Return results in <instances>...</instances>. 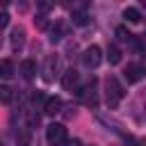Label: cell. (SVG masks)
<instances>
[{"label": "cell", "mask_w": 146, "mask_h": 146, "mask_svg": "<svg viewBox=\"0 0 146 146\" xmlns=\"http://www.w3.org/2000/svg\"><path fill=\"white\" fill-rule=\"evenodd\" d=\"M105 89H107L105 103H107V105H110V107L114 110V107L119 105V100H121V98L125 96V89H123V84H121V82H119L116 78H112V75H110V78L105 80Z\"/></svg>", "instance_id": "cell-1"}, {"label": "cell", "mask_w": 146, "mask_h": 146, "mask_svg": "<svg viewBox=\"0 0 146 146\" xmlns=\"http://www.w3.org/2000/svg\"><path fill=\"white\" fill-rule=\"evenodd\" d=\"M46 139H48L50 146H66L68 132H66V128H64L62 123H50V125L46 128Z\"/></svg>", "instance_id": "cell-2"}, {"label": "cell", "mask_w": 146, "mask_h": 146, "mask_svg": "<svg viewBox=\"0 0 146 146\" xmlns=\"http://www.w3.org/2000/svg\"><path fill=\"white\" fill-rule=\"evenodd\" d=\"M82 62H84L87 68H96V66L103 62V50H100L98 46H89V48L84 50V55H82Z\"/></svg>", "instance_id": "cell-3"}, {"label": "cell", "mask_w": 146, "mask_h": 146, "mask_svg": "<svg viewBox=\"0 0 146 146\" xmlns=\"http://www.w3.org/2000/svg\"><path fill=\"white\" fill-rule=\"evenodd\" d=\"M62 107H64V103H62V98H59V96H46V100H43V112H46L48 116L59 114V112H62Z\"/></svg>", "instance_id": "cell-4"}, {"label": "cell", "mask_w": 146, "mask_h": 146, "mask_svg": "<svg viewBox=\"0 0 146 146\" xmlns=\"http://www.w3.org/2000/svg\"><path fill=\"white\" fill-rule=\"evenodd\" d=\"M123 78L128 80V84H135V82H139L144 78V68L139 64H128L125 71H123Z\"/></svg>", "instance_id": "cell-5"}, {"label": "cell", "mask_w": 146, "mask_h": 146, "mask_svg": "<svg viewBox=\"0 0 146 146\" xmlns=\"http://www.w3.org/2000/svg\"><path fill=\"white\" fill-rule=\"evenodd\" d=\"M25 36H27V34H25V27H21V25H18V27H14V30H11V34H9L11 48H14V50H21V48L25 46Z\"/></svg>", "instance_id": "cell-6"}, {"label": "cell", "mask_w": 146, "mask_h": 146, "mask_svg": "<svg viewBox=\"0 0 146 146\" xmlns=\"http://www.w3.org/2000/svg\"><path fill=\"white\" fill-rule=\"evenodd\" d=\"M62 87H64L66 91H73V89L78 87V73H75L73 68L64 71V75H62Z\"/></svg>", "instance_id": "cell-7"}, {"label": "cell", "mask_w": 146, "mask_h": 146, "mask_svg": "<svg viewBox=\"0 0 146 146\" xmlns=\"http://www.w3.org/2000/svg\"><path fill=\"white\" fill-rule=\"evenodd\" d=\"M21 73H23V78H25V80H32V78H34V73H36V64H34L32 59H25V62L21 64Z\"/></svg>", "instance_id": "cell-8"}, {"label": "cell", "mask_w": 146, "mask_h": 146, "mask_svg": "<svg viewBox=\"0 0 146 146\" xmlns=\"http://www.w3.org/2000/svg\"><path fill=\"white\" fill-rule=\"evenodd\" d=\"M123 18H125L128 23H141V11H139L137 7H128V9L123 11Z\"/></svg>", "instance_id": "cell-9"}, {"label": "cell", "mask_w": 146, "mask_h": 146, "mask_svg": "<svg viewBox=\"0 0 146 146\" xmlns=\"http://www.w3.org/2000/svg\"><path fill=\"white\" fill-rule=\"evenodd\" d=\"M11 75H14V62L0 59V78H11Z\"/></svg>", "instance_id": "cell-10"}, {"label": "cell", "mask_w": 146, "mask_h": 146, "mask_svg": "<svg viewBox=\"0 0 146 146\" xmlns=\"http://www.w3.org/2000/svg\"><path fill=\"white\" fill-rule=\"evenodd\" d=\"M73 23L75 25H87L89 23V16L84 9H73Z\"/></svg>", "instance_id": "cell-11"}, {"label": "cell", "mask_w": 146, "mask_h": 146, "mask_svg": "<svg viewBox=\"0 0 146 146\" xmlns=\"http://www.w3.org/2000/svg\"><path fill=\"white\" fill-rule=\"evenodd\" d=\"M107 59H110V64H119L121 62V50H119V46H110L107 48Z\"/></svg>", "instance_id": "cell-12"}, {"label": "cell", "mask_w": 146, "mask_h": 146, "mask_svg": "<svg viewBox=\"0 0 146 146\" xmlns=\"http://www.w3.org/2000/svg\"><path fill=\"white\" fill-rule=\"evenodd\" d=\"M11 100H14L11 87H0V103H11Z\"/></svg>", "instance_id": "cell-13"}, {"label": "cell", "mask_w": 146, "mask_h": 146, "mask_svg": "<svg viewBox=\"0 0 146 146\" xmlns=\"http://www.w3.org/2000/svg\"><path fill=\"white\" fill-rule=\"evenodd\" d=\"M62 36H64V25H62V23H59V25H57V27H52V30H50V41H52V43H55V41H59V39H62Z\"/></svg>", "instance_id": "cell-14"}, {"label": "cell", "mask_w": 146, "mask_h": 146, "mask_svg": "<svg viewBox=\"0 0 146 146\" xmlns=\"http://www.w3.org/2000/svg\"><path fill=\"white\" fill-rule=\"evenodd\" d=\"M36 7L41 9V14H48L55 7V0H36Z\"/></svg>", "instance_id": "cell-15"}, {"label": "cell", "mask_w": 146, "mask_h": 146, "mask_svg": "<svg viewBox=\"0 0 146 146\" xmlns=\"http://www.w3.org/2000/svg\"><path fill=\"white\" fill-rule=\"evenodd\" d=\"M34 27H36V30H48V18H46V14H39V16L34 18Z\"/></svg>", "instance_id": "cell-16"}, {"label": "cell", "mask_w": 146, "mask_h": 146, "mask_svg": "<svg viewBox=\"0 0 146 146\" xmlns=\"http://www.w3.org/2000/svg\"><path fill=\"white\" fill-rule=\"evenodd\" d=\"M116 36H119L121 41H130L132 34H130V30H128L125 25H119V27H116Z\"/></svg>", "instance_id": "cell-17"}, {"label": "cell", "mask_w": 146, "mask_h": 146, "mask_svg": "<svg viewBox=\"0 0 146 146\" xmlns=\"http://www.w3.org/2000/svg\"><path fill=\"white\" fill-rule=\"evenodd\" d=\"M52 68H57V57H50L48 59V66H46V80L48 82L52 80Z\"/></svg>", "instance_id": "cell-18"}, {"label": "cell", "mask_w": 146, "mask_h": 146, "mask_svg": "<svg viewBox=\"0 0 146 146\" xmlns=\"http://www.w3.org/2000/svg\"><path fill=\"white\" fill-rule=\"evenodd\" d=\"M16 141H18V146H30V132H21L16 137Z\"/></svg>", "instance_id": "cell-19"}, {"label": "cell", "mask_w": 146, "mask_h": 146, "mask_svg": "<svg viewBox=\"0 0 146 146\" xmlns=\"http://www.w3.org/2000/svg\"><path fill=\"white\" fill-rule=\"evenodd\" d=\"M39 121H41V119H39V114H34V112L27 116V123H30V128H36V125H39Z\"/></svg>", "instance_id": "cell-20"}, {"label": "cell", "mask_w": 146, "mask_h": 146, "mask_svg": "<svg viewBox=\"0 0 146 146\" xmlns=\"http://www.w3.org/2000/svg\"><path fill=\"white\" fill-rule=\"evenodd\" d=\"M7 25H9V14L0 11V27H7Z\"/></svg>", "instance_id": "cell-21"}, {"label": "cell", "mask_w": 146, "mask_h": 146, "mask_svg": "<svg viewBox=\"0 0 146 146\" xmlns=\"http://www.w3.org/2000/svg\"><path fill=\"white\" fill-rule=\"evenodd\" d=\"M32 100H34V105H36V103H41V105H43V100H46V96H43L41 91H36V94L32 96Z\"/></svg>", "instance_id": "cell-22"}, {"label": "cell", "mask_w": 146, "mask_h": 146, "mask_svg": "<svg viewBox=\"0 0 146 146\" xmlns=\"http://www.w3.org/2000/svg\"><path fill=\"white\" fill-rule=\"evenodd\" d=\"M59 5L66 9H75V0H59Z\"/></svg>", "instance_id": "cell-23"}, {"label": "cell", "mask_w": 146, "mask_h": 146, "mask_svg": "<svg viewBox=\"0 0 146 146\" xmlns=\"http://www.w3.org/2000/svg\"><path fill=\"white\" fill-rule=\"evenodd\" d=\"M68 146H82V144H80L78 139H73V141H68Z\"/></svg>", "instance_id": "cell-24"}, {"label": "cell", "mask_w": 146, "mask_h": 146, "mask_svg": "<svg viewBox=\"0 0 146 146\" xmlns=\"http://www.w3.org/2000/svg\"><path fill=\"white\" fill-rule=\"evenodd\" d=\"M9 2H11V0H0V7H7Z\"/></svg>", "instance_id": "cell-25"}]
</instances>
